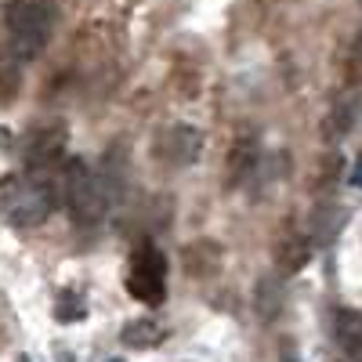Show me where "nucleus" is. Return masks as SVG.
<instances>
[{"mask_svg":"<svg viewBox=\"0 0 362 362\" xmlns=\"http://www.w3.org/2000/svg\"><path fill=\"white\" fill-rule=\"evenodd\" d=\"M54 319H58V322H76V319H83V305H80V300L69 293V297L58 300V312H54Z\"/></svg>","mask_w":362,"mask_h":362,"instance_id":"15","label":"nucleus"},{"mask_svg":"<svg viewBox=\"0 0 362 362\" xmlns=\"http://www.w3.org/2000/svg\"><path fill=\"white\" fill-rule=\"evenodd\" d=\"M18 362H29V358H25V355H18Z\"/></svg>","mask_w":362,"mask_h":362,"instance_id":"18","label":"nucleus"},{"mask_svg":"<svg viewBox=\"0 0 362 362\" xmlns=\"http://www.w3.org/2000/svg\"><path fill=\"white\" fill-rule=\"evenodd\" d=\"M334 341L351 362H362V315L358 312L351 308L334 312Z\"/></svg>","mask_w":362,"mask_h":362,"instance_id":"7","label":"nucleus"},{"mask_svg":"<svg viewBox=\"0 0 362 362\" xmlns=\"http://www.w3.org/2000/svg\"><path fill=\"white\" fill-rule=\"evenodd\" d=\"M54 0H8L4 8V25H8V40L11 54L29 62V58L44 54L51 33H54Z\"/></svg>","mask_w":362,"mask_h":362,"instance_id":"3","label":"nucleus"},{"mask_svg":"<svg viewBox=\"0 0 362 362\" xmlns=\"http://www.w3.org/2000/svg\"><path fill=\"white\" fill-rule=\"evenodd\" d=\"M283 362H297V358H293V351H283Z\"/></svg>","mask_w":362,"mask_h":362,"instance_id":"17","label":"nucleus"},{"mask_svg":"<svg viewBox=\"0 0 362 362\" xmlns=\"http://www.w3.org/2000/svg\"><path fill=\"white\" fill-rule=\"evenodd\" d=\"M279 305H283V283L279 279H261V286H257V312H261V319H276Z\"/></svg>","mask_w":362,"mask_h":362,"instance_id":"12","label":"nucleus"},{"mask_svg":"<svg viewBox=\"0 0 362 362\" xmlns=\"http://www.w3.org/2000/svg\"><path fill=\"white\" fill-rule=\"evenodd\" d=\"M66 160V127L62 124H51V127H40L29 138V148H25V163L33 174H47L51 167H58Z\"/></svg>","mask_w":362,"mask_h":362,"instance_id":"5","label":"nucleus"},{"mask_svg":"<svg viewBox=\"0 0 362 362\" xmlns=\"http://www.w3.org/2000/svg\"><path fill=\"white\" fill-rule=\"evenodd\" d=\"M351 185L362 189V156H358V163H355V170H351Z\"/></svg>","mask_w":362,"mask_h":362,"instance_id":"16","label":"nucleus"},{"mask_svg":"<svg viewBox=\"0 0 362 362\" xmlns=\"http://www.w3.org/2000/svg\"><path fill=\"white\" fill-rule=\"evenodd\" d=\"M348 80L351 83H362V33L348 47Z\"/></svg>","mask_w":362,"mask_h":362,"instance_id":"14","label":"nucleus"},{"mask_svg":"<svg viewBox=\"0 0 362 362\" xmlns=\"http://www.w3.org/2000/svg\"><path fill=\"white\" fill-rule=\"evenodd\" d=\"M362 119V98H344L337 102L334 109H329V116L322 119V138L329 141H337L344 134H351V127Z\"/></svg>","mask_w":362,"mask_h":362,"instance_id":"9","label":"nucleus"},{"mask_svg":"<svg viewBox=\"0 0 362 362\" xmlns=\"http://www.w3.org/2000/svg\"><path fill=\"white\" fill-rule=\"evenodd\" d=\"M127 293L134 300H141V305H160V300L167 297V257L153 243H141L131 254Z\"/></svg>","mask_w":362,"mask_h":362,"instance_id":"4","label":"nucleus"},{"mask_svg":"<svg viewBox=\"0 0 362 362\" xmlns=\"http://www.w3.org/2000/svg\"><path fill=\"white\" fill-rule=\"evenodd\" d=\"M257 163V138H239L228 153V185H239Z\"/></svg>","mask_w":362,"mask_h":362,"instance_id":"10","label":"nucleus"},{"mask_svg":"<svg viewBox=\"0 0 362 362\" xmlns=\"http://www.w3.org/2000/svg\"><path fill=\"white\" fill-rule=\"evenodd\" d=\"M199 148H203V134H199L196 127H189V124H174V127H167L163 138H160V156H163L167 163H174V167L196 163Z\"/></svg>","mask_w":362,"mask_h":362,"instance_id":"6","label":"nucleus"},{"mask_svg":"<svg viewBox=\"0 0 362 362\" xmlns=\"http://www.w3.org/2000/svg\"><path fill=\"white\" fill-rule=\"evenodd\" d=\"M156 334H160V326L153 322V319H134V322H127L124 326V344H131V348H148V344H156Z\"/></svg>","mask_w":362,"mask_h":362,"instance_id":"13","label":"nucleus"},{"mask_svg":"<svg viewBox=\"0 0 362 362\" xmlns=\"http://www.w3.org/2000/svg\"><path fill=\"white\" fill-rule=\"evenodd\" d=\"M18 87H22V73H18V58L11 51L0 47V102H8L18 95Z\"/></svg>","mask_w":362,"mask_h":362,"instance_id":"11","label":"nucleus"},{"mask_svg":"<svg viewBox=\"0 0 362 362\" xmlns=\"http://www.w3.org/2000/svg\"><path fill=\"white\" fill-rule=\"evenodd\" d=\"M58 206V189L47 174H8L0 177V210L8 214L11 225L18 228H33L44 225Z\"/></svg>","mask_w":362,"mask_h":362,"instance_id":"1","label":"nucleus"},{"mask_svg":"<svg viewBox=\"0 0 362 362\" xmlns=\"http://www.w3.org/2000/svg\"><path fill=\"white\" fill-rule=\"evenodd\" d=\"M109 362H124V358H109Z\"/></svg>","mask_w":362,"mask_h":362,"instance_id":"19","label":"nucleus"},{"mask_svg":"<svg viewBox=\"0 0 362 362\" xmlns=\"http://www.w3.org/2000/svg\"><path fill=\"white\" fill-rule=\"evenodd\" d=\"M54 189H58V199H62L73 218L80 225H98L109 210V192L102 185L98 170H90L83 160H62L58 163V177H54Z\"/></svg>","mask_w":362,"mask_h":362,"instance_id":"2","label":"nucleus"},{"mask_svg":"<svg viewBox=\"0 0 362 362\" xmlns=\"http://www.w3.org/2000/svg\"><path fill=\"white\" fill-rule=\"evenodd\" d=\"M308 261H312V239L308 235L290 232V235H283L276 243V264H279V272H286V276L300 272Z\"/></svg>","mask_w":362,"mask_h":362,"instance_id":"8","label":"nucleus"}]
</instances>
